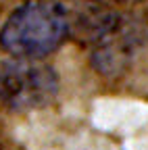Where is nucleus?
Wrapping results in <instances>:
<instances>
[{
	"label": "nucleus",
	"mask_w": 148,
	"mask_h": 150,
	"mask_svg": "<svg viewBox=\"0 0 148 150\" xmlns=\"http://www.w3.org/2000/svg\"><path fill=\"white\" fill-rule=\"evenodd\" d=\"M69 38L67 6L57 0H33L15 8L0 29V46L11 56L42 59Z\"/></svg>",
	"instance_id": "f257e3e1"
},
{
	"label": "nucleus",
	"mask_w": 148,
	"mask_h": 150,
	"mask_svg": "<svg viewBox=\"0 0 148 150\" xmlns=\"http://www.w3.org/2000/svg\"><path fill=\"white\" fill-rule=\"evenodd\" d=\"M59 94V75L40 59L0 63V106L13 112H25L48 106Z\"/></svg>",
	"instance_id": "f03ea898"
},
{
	"label": "nucleus",
	"mask_w": 148,
	"mask_h": 150,
	"mask_svg": "<svg viewBox=\"0 0 148 150\" xmlns=\"http://www.w3.org/2000/svg\"><path fill=\"white\" fill-rule=\"evenodd\" d=\"M142 42V31L123 17L117 27L94 44V65L98 73H119L136 54Z\"/></svg>",
	"instance_id": "7ed1b4c3"
},
{
	"label": "nucleus",
	"mask_w": 148,
	"mask_h": 150,
	"mask_svg": "<svg viewBox=\"0 0 148 150\" xmlns=\"http://www.w3.org/2000/svg\"><path fill=\"white\" fill-rule=\"evenodd\" d=\"M65 6L69 17V35H75L90 44H98L123 19L117 11L96 2H75Z\"/></svg>",
	"instance_id": "20e7f679"
},
{
	"label": "nucleus",
	"mask_w": 148,
	"mask_h": 150,
	"mask_svg": "<svg viewBox=\"0 0 148 150\" xmlns=\"http://www.w3.org/2000/svg\"><path fill=\"white\" fill-rule=\"evenodd\" d=\"M113 2H140V0H113Z\"/></svg>",
	"instance_id": "39448f33"
}]
</instances>
